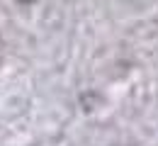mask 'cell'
<instances>
[{"instance_id": "6da1fadb", "label": "cell", "mask_w": 158, "mask_h": 146, "mask_svg": "<svg viewBox=\"0 0 158 146\" xmlns=\"http://www.w3.org/2000/svg\"><path fill=\"white\" fill-rule=\"evenodd\" d=\"M20 2H34V0H20Z\"/></svg>"}]
</instances>
